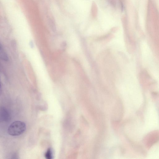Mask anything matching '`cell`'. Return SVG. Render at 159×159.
Listing matches in <instances>:
<instances>
[{
  "label": "cell",
  "mask_w": 159,
  "mask_h": 159,
  "mask_svg": "<svg viewBox=\"0 0 159 159\" xmlns=\"http://www.w3.org/2000/svg\"><path fill=\"white\" fill-rule=\"evenodd\" d=\"M0 58L2 59L6 60L7 57V56L0 44Z\"/></svg>",
  "instance_id": "obj_4"
},
{
  "label": "cell",
  "mask_w": 159,
  "mask_h": 159,
  "mask_svg": "<svg viewBox=\"0 0 159 159\" xmlns=\"http://www.w3.org/2000/svg\"><path fill=\"white\" fill-rule=\"evenodd\" d=\"M2 92V88L1 84L0 83V94Z\"/></svg>",
  "instance_id": "obj_7"
},
{
  "label": "cell",
  "mask_w": 159,
  "mask_h": 159,
  "mask_svg": "<svg viewBox=\"0 0 159 159\" xmlns=\"http://www.w3.org/2000/svg\"><path fill=\"white\" fill-rule=\"evenodd\" d=\"M25 124L20 121H16L12 123L9 126L7 132L9 134L16 136L20 135L25 131Z\"/></svg>",
  "instance_id": "obj_1"
},
{
  "label": "cell",
  "mask_w": 159,
  "mask_h": 159,
  "mask_svg": "<svg viewBox=\"0 0 159 159\" xmlns=\"http://www.w3.org/2000/svg\"><path fill=\"white\" fill-rule=\"evenodd\" d=\"M48 20L49 25L52 30L54 32L55 31L56 28L55 22L52 19H49Z\"/></svg>",
  "instance_id": "obj_5"
},
{
  "label": "cell",
  "mask_w": 159,
  "mask_h": 159,
  "mask_svg": "<svg viewBox=\"0 0 159 159\" xmlns=\"http://www.w3.org/2000/svg\"><path fill=\"white\" fill-rule=\"evenodd\" d=\"M9 113L5 107L0 106V122L8 121L10 119Z\"/></svg>",
  "instance_id": "obj_2"
},
{
  "label": "cell",
  "mask_w": 159,
  "mask_h": 159,
  "mask_svg": "<svg viewBox=\"0 0 159 159\" xmlns=\"http://www.w3.org/2000/svg\"><path fill=\"white\" fill-rule=\"evenodd\" d=\"M67 46V44L66 42H63L61 44V47L63 49H65Z\"/></svg>",
  "instance_id": "obj_6"
},
{
  "label": "cell",
  "mask_w": 159,
  "mask_h": 159,
  "mask_svg": "<svg viewBox=\"0 0 159 159\" xmlns=\"http://www.w3.org/2000/svg\"><path fill=\"white\" fill-rule=\"evenodd\" d=\"M53 151L51 148H48L45 154V157L47 159L53 158Z\"/></svg>",
  "instance_id": "obj_3"
}]
</instances>
